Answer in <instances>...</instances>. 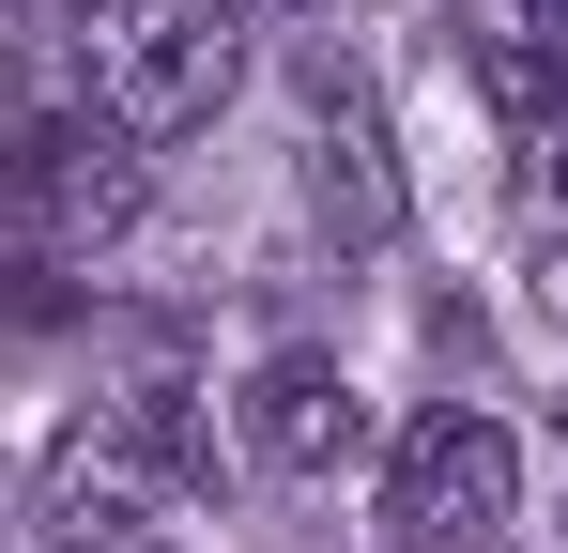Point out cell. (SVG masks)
<instances>
[{
    "instance_id": "1",
    "label": "cell",
    "mask_w": 568,
    "mask_h": 553,
    "mask_svg": "<svg viewBox=\"0 0 568 553\" xmlns=\"http://www.w3.org/2000/svg\"><path fill=\"white\" fill-rule=\"evenodd\" d=\"M139 200H154V139H123L93 92H62V108H31V123H0V262H93L139 231Z\"/></svg>"
},
{
    "instance_id": "2",
    "label": "cell",
    "mask_w": 568,
    "mask_h": 553,
    "mask_svg": "<svg viewBox=\"0 0 568 553\" xmlns=\"http://www.w3.org/2000/svg\"><path fill=\"white\" fill-rule=\"evenodd\" d=\"M507 523H523V446H507L476 400L415 415V431L384 446V539L399 553H491Z\"/></svg>"
},
{
    "instance_id": "3",
    "label": "cell",
    "mask_w": 568,
    "mask_h": 553,
    "mask_svg": "<svg viewBox=\"0 0 568 553\" xmlns=\"http://www.w3.org/2000/svg\"><path fill=\"white\" fill-rule=\"evenodd\" d=\"M231 78H246V16L231 0H139L93 62V108L123 139H185V123L231 108Z\"/></svg>"
},
{
    "instance_id": "4",
    "label": "cell",
    "mask_w": 568,
    "mask_h": 553,
    "mask_svg": "<svg viewBox=\"0 0 568 553\" xmlns=\"http://www.w3.org/2000/svg\"><path fill=\"white\" fill-rule=\"evenodd\" d=\"M307 200L338 247H384L399 231V154H384V108L354 47H307Z\"/></svg>"
},
{
    "instance_id": "5",
    "label": "cell",
    "mask_w": 568,
    "mask_h": 553,
    "mask_svg": "<svg viewBox=\"0 0 568 553\" xmlns=\"http://www.w3.org/2000/svg\"><path fill=\"white\" fill-rule=\"evenodd\" d=\"M354 446H369V400H354L338 354H262L246 369V461L262 476H338Z\"/></svg>"
},
{
    "instance_id": "6",
    "label": "cell",
    "mask_w": 568,
    "mask_h": 553,
    "mask_svg": "<svg viewBox=\"0 0 568 553\" xmlns=\"http://www.w3.org/2000/svg\"><path fill=\"white\" fill-rule=\"evenodd\" d=\"M31 539H47V553H185V523H170V492H154V476H123V461L78 431V446L47 461Z\"/></svg>"
},
{
    "instance_id": "7",
    "label": "cell",
    "mask_w": 568,
    "mask_h": 553,
    "mask_svg": "<svg viewBox=\"0 0 568 553\" xmlns=\"http://www.w3.org/2000/svg\"><path fill=\"white\" fill-rule=\"evenodd\" d=\"M93 446L123 461V476H154L170 507H185L200 476H215V431H200V415H185V384H123V400H108V415H93Z\"/></svg>"
},
{
    "instance_id": "8",
    "label": "cell",
    "mask_w": 568,
    "mask_h": 553,
    "mask_svg": "<svg viewBox=\"0 0 568 553\" xmlns=\"http://www.w3.org/2000/svg\"><path fill=\"white\" fill-rule=\"evenodd\" d=\"M123 16H139V0H16V31H31L78 92H93V62H108V31H123Z\"/></svg>"
},
{
    "instance_id": "9",
    "label": "cell",
    "mask_w": 568,
    "mask_h": 553,
    "mask_svg": "<svg viewBox=\"0 0 568 553\" xmlns=\"http://www.w3.org/2000/svg\"><path fill=\"white\" fill-rule=\"evenodd\" d=\"M538 308H554V323H568V231H554V247H538Z\"/></svg>"
},
{
    "instance_id": "10",
    "label": "cell",
    "mask_w": 568,
    "mask_h": 553,
    "mask_svg": "<svg viewBox=\"0 0 568 553\" xmlns=\"http://www.w3.org/2000/svg\"><path fill=\"white\" fill-rule=\"evenodd\" d=\"M231 16H246V31H277V16H323V0H231Z\"/></svg>"
},
{
    "instance_id": "11",
    "label": "cell",
    "mask_w": 568,
    "mask_h": 553,
    "mask_svg": "<svg viewBox=\"0 0 568 553\" xmlns=\"http://www.w3.org/2000/svg\"><path fill=\"white\" fill-rule=\"evenodd\" d=\"M0 507H16V492H0Z\"/></svg>"
}]
</instances>
